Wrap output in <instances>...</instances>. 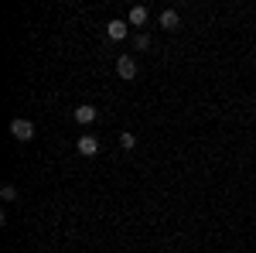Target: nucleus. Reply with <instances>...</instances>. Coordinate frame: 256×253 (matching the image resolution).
<instances>
[{
    "label": "nucleus",
    "mask_w": 256,
    "mask_h": 253,
    "mask_svg": "<svg viewBox=\"0 0 256 253\" xmlns=\"http://www.w3.org/2000/svg\"><path fill=\"white\" fill-rule=\"evenodd\" d=\"M10 134L18 137L20 144H24V140H34V123H31V120H10Z\"/></svg>",
    "instance_id": "obj_1"
},
{
    "label": "nucleus",
    "mask_w": 256,
    "mask_h": 253,
    "mask_svg": "<svg viewBox=\"0 0 256 253\" xmlns=\"http://www.w3.org/2000/svg\"><path fill=\"white\" fill-rule=\"evenodd\" d=\"M116 76L130 82V79L137 76V62L130 59V55H120V59H116Z\"/></svg>",
    "instance_id": "obj_2"
},
{
    "label": "nucleus",
    "mask_w": 256,
    "mask_h": 253,
    "mask_svg": "<svg viewBox=\"0 0 256 253\" xmlns=\"http://www.w3.org/2000/svg\"><path fill=\"white\" fill-rule=\"evenodd\" d=\"M106 35L113 41H123L130 35V24H126V21H110V24H106Z\"/></svg>",
    "instance_id": "obj_3"
},
{
    "label": "nucleus",
    "mask_w": 256,
    "mask_h": 253,
    "mask_svg": "<svg viewBox=\"0 0 256 253\" xmlns=\"http://www.w3.org/2000/svg\"><path fill=\"white\" fill-rule=\"evenodd\" d=\"M99 151V140L92 134H86V137H79V154H86V157H92Z\"/></svg>",
    "instance_id": "obj_4"
},
{
    "label": "nucleus",
    "mask_w": 256,
    "mask_h": 253,
    "mask_svg": "<svg viewBox=\"0 0 256 253\" xmlns=\"http://www.w3.org/2000/svg\"><path fill=\"white\" fill-rule=\"evenodd\" d=\"M178 24H181L178 11H164V14H160V28H164V31H174Z\"/></svg>",
    "instance_id": "obj_5"
},
{
    "label": "nucleus",
    "mask_w": 256,
    "mask_h": 253,
    "mask_svg": "<svg viewBox=\"0 0 256 253\" xmlns=\"http://www.w3.org/2000/svg\"><path fill=\"white\" fill-rule=\"evenodd\" d=\"M96 120V106H79L76 110V123H92Z\"/></svg>",
    "instance_id": "obj_6"
},
{
    "label": "nucleus",
    "mask_w": 256,
    "mask_h": 253,
    "mask_svg": "<svg viewBox=\"0 0 256 253\" xmlns=\"http://www.w3.org/2000/svg\"><path fill=\"white\" fill-rule=\"evenodd\" d=\"M130 24H147V7H134V11H130Z\"/></svg>",
    "instance_id": "obj_7"
},
{
    "label": "nucleus",
    "mask_w": 256,
    "mask_h": 253,
    "mask_svg": "<svg viewBox=\"0 0 256 253\" xmlns=\"http://www.w3.org/2000/svg\"><path fill=\"white\" fill-rule=\"evenodd\" d=\"M134 144H137V137L130 134V130H126V134H120V147H126V151H130Z\"/></svg>",
    "instance_id": "obj_8"
},
{
    "label": "nucleus",
    "mask_w": 256,
    "mask_h": 253,
    "mask_svg": "<svg viewBox=\"0 0 256 253\" xmlns=\"http://www.w3.org/2000/svg\"><path fill=\"white\" fill-rule=\"evenodd\" d=\"M0 195H4V202H14V198H18V188H14V185H4Z\"/></svg>",
    "instance_id": "obj_9"
},
{
    "label": "nucleus",
    "mask_w": 256,
    "mask_h": 253,
    "mask_svg": "<svg viewBox=\"0 0 256 253\" xmlns=\"http://www.w3.org/2000/svg\"><path fill=\"white\" fill-rule=\"evenodd\" d=\"M147 45H150V38H147V35H137V48H140V52H144Z\"/></svg>",
    "instance_id": "obj_10"
}]
</instances>
